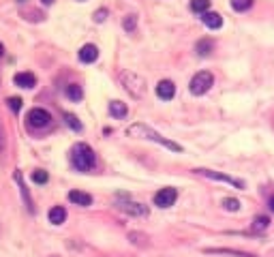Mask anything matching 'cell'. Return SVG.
<instances>
[{
    "label": "cell",
    "instance_id": "1",
    "mask_svg": "<svg viewBox=\"0 0 274 257\" xmlns=\"http://www.w3.org/2000/svg\"><path fill=\"white\" fill-rule=\"evenodd\" d=\"M127 135H131V137H141V139L156 141V144L165 146V148H169V150H174V152H180V150H182V146H180V144H176V141H171V139H167V137H163L161 133H156L154 128H150L148 125H131V127L127 128Z\"/></svg>",
    "mask_w": 274,
    "mask_h": 257
},
{
    "label": "cell",
    "instance_id": "2",
    "mask_svg": "<svg viewBox=\"0 0 274 257\" xmlns=\"http://www.w3.org/2000/svg\"><path fill=\"white\" fill-rule=\"evenodd\" d=\"M71 163L77 172H90L94 163H97L94 150L88 144H75L71 150Z\"/></svg>",
    "mask_w": 274,
    "mask_h": 257
},
{
    "label": "cell",
    "instance_id": "3",
    "mask_svg": "<svg viewBox=\"0 0 274 257\" xmlns=\"http://www.w3.org/2000/svg\"><path fill=\"white\" fill-rule=\"evenodd\" d=\"M120 82L125 86V90L131 94L133 99H141L146 94V82L141 75H137L133 71H122L120 73Z\"/></svg>",
    "mask_w": 274,
    "mask_h": 257
},
{
    "label": "cell",
    "instance_id": "4",
    "mask_svg": "<svg viewBox=\"0 0 274 257\" xmlns=\"http://www.w3.org/2000/svg\"><path fill=\"white\" fill-rule=\"evenodd\" d=\"M212 84H214V77H212V73L208 71H200V73H195L193 79H191V92L195 94V97H202V94H206L212 88Z\"/></svg>",
    "mask_w": 274,
    "mask_h": 257
},
{
    "label": "cell",
    "instance_id": "5",
    "mask_svg": "<svg viewBox=\"0 0 274 257\" xmlns=\"http://www.w3.org/2000/svg\"><path fill=\"white\" fill-rule=\"evenodd\" d=\"M26 123H28L30 128H45L47 125L52 123V116H50V112L41 110V107H34V110L28 112V118H26Z\"/></svg>",
    "mask_w": 274,
    "mask_h": 257
},
{
    "label": "cell",
    "instance_id": "6",
    "mask_svg": "<svg viewBox=\"0 0 274 257\" xmlns=\"http://www.w3.org/2000/svg\"><path fill=\"white\" fill-rule=\"evenodd\" d=\"M176 199H178V191H176V189L174 187H165V189H161V191L154 195V206L169 208V206L176 204Z\"/></svg>",
    "mask_w": 274,
    "mask_h": 257
},
{
    "label": "cell",
    "instance_id": "7",
    "mask_svg": "<svg viewBox=\"0 0 274 257\" xmlns=\"http://www.w3.org/2000/svg\"><path fill=\"white\" fill-rule=\"evenodd\" d=\"M195 174L204 176V178H210V180L227 182V185L236 187V189H244V182L242 180H236V178H231V176H225V174H218V172H212V170H195Z\"/></svg>",
    "mask_w": 274,
    "mask_h": 257
},
{
    "label": "cell",
    "instance_id": "8",
    "mask_svg": "<svg viewBox=\"0 0 274 257\" xmlns=\"http://www.w3.org/2000/svg\"><path fill=\"white\" fill-rule=\"evenodd\" d=\"M118 208L122 212L131 214V216H146L148 214V208L143 204H137V201H129V199H122L118 201Z\"/></svg>",
    "mask_w": 274,
    "mask_h": 257
},
{
    "label": "cell",
    "instance_id": "9",
    "mask_svg": "<svg viewBox=\"0 0 274 257\" xmlns=\"http://www.w3.org/2000/svg\"><path fill=\"white\" fill-rule=\"evenodd\" d=\"M176 94V84L171 82V79H161L159 84H156V97L163 99V101H171Z\"/></svg>",
    "mask_w": 274,
    "mask_h": 257
},
{
    "label": "cell",
    "instance_id": "10",
    "mask_svg": "<svg viewBox=\"0 0 274 257\" xmlns=\"http://www.w3.org/2000/svg\"><path fill=\"white\" fill-rule=\"evenodd\" d=\"M97 58H99V47H97V45L86 43V45L79 50V60H81V63L90 64V63H94Z\"/></svg>",
    "mask_w": 274,
    "mask_h": 257
},
{
    "label": "cell",
    "instance_id": "11",
    "mask_svg": "<svg viewBox=\"0 0 274 257\" xmlns=\"http://www.w3.org/2000/svg\"><path fill=\"white\" fill-rule=\"evenodd\" d=\"M202 22L208 26V28L216 30V28H221V26H223V17L218 15V13H214V11H206L202 15Z\"/></svg>",
    "mask_w": 274,
    "mask_h": 257
},
{
    "label": "cell",
    "instance_id": "12",
    "mask_svg": "<svg viewBox=\"0 0 274 257\" xmlns=\"http://www.w3.org/2000/svg\"><path fill=\"white\" fill-rule=\"evenodd\" d=\"M13 84L19 88H34L37 86V77H34L32 73H17V75L13 77Z\"/></svg>",
    "mask_w": 274,
    "mask_h": 257
},
{
    "label": "cell",
    "instance_id": "13",
    "mask_svg": "<svg viewBox=\"0 0 274 257\" xmlns=\"http://www.w3.org/2000/svg\"><path fill=\"white\" fill-rule=\"evenodd\" d=\"M68 201L75 206H90L92 204V197L84 191H71L68 193Z\"/></svg>",
    "mask_w": 274,
    "mask_h": 257
},
{
    "label": "cell",
    "instance_id": "14",
    "mask_svg": "<svg viewBox=\"0 0 274 257\" xmlns=\"http://www.w3.org/2000/svg\"><path fill=\"white\" fill-rule=\"evenodd\" d=\"M47 219H50L52 225H63L65 219H67V210L63 206H54L50 212H47Z\"/></svg>",
    "mask_w": 274,
    "mask_h": 257
},
{
    "label": "cell",
    "instance_id": "15",
    "mask_svg": "<svg viewBox=\"0 0 274 257\" xmlns=\"http://www.w3.org/2000/svg\"><path fill=\"white\" fill-rule=\"evenodd\" d=\"M109 114H112L114 118H125L129 114V110L122 101H112V103H109Z\"/></svg>",
    "mask_w": 274,
    "mask_h": 257
},
{
    "label": "cell",
    "instance_id": "16",
    "mask_svg": "<svg viewBox=\"0 0 274 257\" xmlns=\"http://www.w3.org/2000/svg\"><path fill=\"white\" fill-rule=\"evenodd\" d=\"M195 50H197L200 56H208V54L214 50V41H212V39H202V41H197Z\"/></svg>",
    "mask_w": 274,
    "mask_h": 257
},
{
    "label": "cell",
    "instance_id": "17",
    "mask_svg": "<svg viewBox=\"0 0 274 257\" xmlns=\"http://www.w3.org/2000/svg\"><path fill=\"white\" fill-rule=\"evenodd\" d=\"M65 94L71 101H81V97H84V90H81V86L79 84H68L67 86V90H65Z\"/></svg>",
    "mask_w": 274,
    "mask_h": 257
},
{
    "label": "cell",
    "instance_id": "18",
    "mask_svg": "<svg viewBox=\"0 0 274 257\" xmlns=\"http://www.w3.org/2000/svg\"><path fill=\"white\" fill-rule=\"evenodd\" d=\"M204 253H218V255H234V257H255L251 253H242V251H231V249H206Z\"/></svg>",
    "mask_w": 274,
    "mask_h": 257
},
{
    "label": "cell",
    "instance_id": "19",
    "mask_svg": "<svg viewBox=\"0 0 274 257\" xmlns=\"http://www.w3.org/2000/svg\"><path fill=\"white\" fill-rule=\"evenodd\" d=\"M210 9V0H191V11H195V13H204Z\"/></svg>",
    "mask_w": 274,
    "mask_h": 257
},
{
    "label": "cell",
    "instance_id": "20",
    "mask_svg": "<svg viewBox=\"0 0 274 257\" xmlns=\"http://www.w3.org/2000/svg\"><path fill=\"white\" fill-rule=\"evenodd\" d=\"M270 225V219L268 216H255V221H253V232H262Z\"/></svg>",
    "mask_w": 274,
    "mask_h": 257
},
{
    "label": "cell",
    "instance_id": "21",
    "mask_svg": "<svg viewBox=\"0 0 274 257\" xmlns=\"http://www.w3.org/2000/svg\"><path fill=\"white\" fill-rule=\"evenodd\" d=\"M253 6V0H231V9L234 11H246V9H251Z\"/></svg>",
    "mask_w": 274,
    "mask_h": 257
},
{
    "label": "cell",
    "instance_id": "22",
    "mask_svg": "<svg viewBox=\"0 0 274 257\" xmlns=\"http://www.w3.org/2000/svg\"><path fill=\"white\" fill-rule=\"evenodd\" d=\"M47 180H50L47 172H43V170H34L32 172V182H34V185H45Z\"/></svg>",
    "mask_w": 274,
    "mask_h": 257
},
{
    "label": "cell",
    "instance_id": "23",
    "mask_svg": "<svg viewBox=\"0 0 274 257\" xmlns=\"http://www.w3.org/2000/svg\"><path fill=\"white\" fill-rule=\"evenodd\" d=\"M65 123L73 128V131H81V123L77 120V116H73V114H65Z\"/></svg>",
    "mask_w": 274,
    "mask_h": 257
},
{
    "label": "cell",
    "instance_id": "24",
    "mask_svg": "<svg viewBox=\"0 0 274 257\" xmlns=\"http://www.w3.org/2000/svg\"><path fill=\"white\" fill-rule=\"evenodd\" d=\"M15 180H17V185H19V189H22V193H24V199H26V204H28V210L32 212V204H30L28 191H26V187H24V182H22V174H19V172H15Z\"/></svg>",
    "mask_w": 274,
    "mask_h": 257
},
{
    "label": "cell",
    "instance_id": "25",
    "mask_svg": "<svg viewBox=\"0 0 274 257\" xmlns=\"http://www.w3.org/2000/svg\"><path fill=\"white\" fill-rule=\"evenodd\" d=\"M223 208H225V210H229V212H236V210H240V201L227 197V199H223Z\"/></svg>",
    "mask_w": 274,
    "mask_h": 257
},
{
    "label": "cell",
    "instance_id": "26",
    "mask_svg": "<svg viewBox=\"0 0 274 257\" xmlns=\"http://www.w3.org/2000/svg\"><path fill=\"white\" fill-rule=\"evenodd\" d=\"M6 103H9V107H11V110L15 112V114L22 110V99H19V97H9V99H6Z\"/></svg>",
    "mask_w": 274,
    "mask_h": 257
},
{
    "label": "cell",
    "instance_id": "27",
    "mask_svg": "<svg viewBox=\"0 0 274 257\" xmlns=\"http://www.w3.org/2000/svg\"><path fill=\"white\" fill-rule=\"evenodd\" d=\"M135 26H137V17H135V15H127V17H125V30H127V32H133Z\"/></svg>",
    "mask_w": 274,
    "mask_h": 257
},
{
    "label": "cell",
    "instance_id": "28",
    "mask_svg": "<svg viewBox=\"0 0 274 257\" xmlns=\"http://www.w3.org/2000/svg\"><path fill=\"white\" fill-rule=\"evenodd\" d=\"M105 17H107V11L105 9H99L97 13H94V22H105Z\"/></svg>",
    "mask_w": 274,
    "mask_h": 257
},
{
    "label": "cell",
    "instance_id": "29",
    "mask_svg": "<svg viewBox=\"0 0 274 257\" xmlns=\"http://www.w3.org/2000/svg\"><path fill=\"white\" fill-rule=\"evenodd\" d=\"M268 206H270V210L274 212V195H272V197H270V201H268Z\"/></svg>",
    "mask_w": 274,
    "mask_h": 257
},
{
    "label": "cell",
    "instance_id": "30",
    "mask_svg": "<svg viewBox=\"0 0 274 257\" xmlns=\"http://www.w3.org/2000/svg\"><path fill=\"white\" fill-rule=\"evenodd\" d=\"M4 150V139H2V135H0V152Z\"/></svg>",
    "mask_w": 274,
    "mask_h": 257
},
{
    "label": "cell",
    "instance_id": "31",
    "mask_svg": "<svg viewBox=\"0 0 274 257\" xmlns=\"http://www.w3.org/2000/svg\"><path fill=\"white\" fill-rule=\"evenodd\" d=\"M41 2H43V4H52L54 0H41Z\"/></svg>",
    "mask_w": 274,
    "mask_h": 257
},
{
    "label": "cell",
    "instance_id": "32",
    "mask_svg": "<svg viewBox=\"0 0 274 257\" xmlns=\"http://www.w3.org/2000/svg\"><path fill=\"white\" fill-rule=\"evenodd\" d=\"M2 54H4V45L0 43V56H2Z\"/></svg>",
    "mask_w": 274,
    "mask_h": 257
},
{
    "label": "cell",
    "instance_id": "33",
    "mask_svg": "<svg viewBox=\"0 0 274 257\" xmlns=\"http://www.w3.org/2000/svg\"><path fill=\"white\" fill-rule=\"evenodd\" d=\"M17 2H24V0H17Z\"/></svg>",
    "mask_w": 274,
    "mask_h": 257
},
{
    "label": "cell",
    "instance_id": "34",
    "mask_svg": "<svg viewBox=\"0 0 274 257\" xmlns=\"http://www.w3.org/2000/svg\"><path fill=\"white\" fill-rule=\"evenodd\" d=\"M79 2H84V0H79Z\"/></svg>",
    "mask_w": 274,
    "mask_h": 257
}]
</instances>
